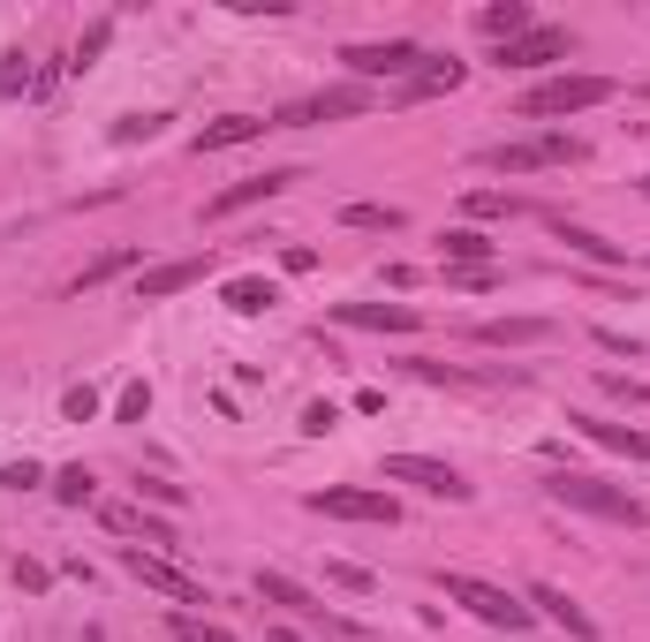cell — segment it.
<instances>
[{"label":"cell","instance_id":"6da1fadb","mask_svg":"<svg viewBox=\"0 0 650 642\" xmlns=\"http://www.w3.org/2000/svg\"><path fill=\"white\" fill-rule=\"evenodd\" d=\"M560 507H575V514H598V521H620V529H643L650 521V507L636 499V491H620V484H598V476H575V469H560L553 484H545Z\"/></svg>","mask_w":650,"mask_h":642},{"label":"cell","instance_id":"7a4b0ae2","mask_svg":"<svg viewBox=\"0 0 650 642\" xmlns=\"http://www.w3.org/2000/svg\"><path fill=\"white\" fill-rule=\"evenodd\" d=\"M439 590H446V604H462V612H477L484 628H507V635H522V628L537 620V612H529V604H522V598H507V590H499V582H484V574H446Z\"/></svg>","mask_w":650,"mask_h":642},{"label":"cell","instance_id":"3957f363","mask_svg":"<svg viewBox=\"0 0 650 642\" xmlns=\"http://www.w3.org/2000/svg\"><path fill=\"white\" fill-rule=\"evenodd\" d=\"M606 99H612L606 76H553V84L529 91L515 114H522V122H560V114H590V106H606Z\"/></svg>","mask_w":650,"mask_h":642},{"label":"cell","instance_id":"277c9868","mask_svg":"<svg viewBox=\"0 0 650 642\" xmlns=\"http://www.w3.org/2000/svg\"><path fill=\"white\" fill-rule=\"evenodd\" d=\"M582 159V136H529V144H492L484 167L492 174H537V167H567Z\"/></svg>","mask_w":650,"mask_h":642},{"label":"cell","instance_id":"5b68a950","mask_svg":"<svg viewBox=\"0 0 650 642\" xmlns=\"http://www.w3.org/2000/svg\"><path fill=\"white\" fill-rule=\"evenodd\" d=\"M386 484H416V491H432V499H446V507H462L470 499V484L446 469V462H432V454H386Z\"/></svg>","mask_w":650,"mask_h":642},{"label":"cell","instance_id":"8992f818","mask_svg":"<svg viewBox=\"0 0 650 642\" xmlns=\"http://www.w3.org/2000/svg\"><path fill=\"white\" fill-rule=\"evenodd\" d=\"M122 567H130L144 590H159V598H174V604H213L205 598V582H189L174 559H159V552H144V545H122Z\"/></svg>","mask_w":650,"mask_h":642},{"label":"cell","instance_id":"52a82bcc","mask_svg":"<svg viewBox=\"0 0 650 642\" xmlns=\"http://www.w3.org/2000/svg\"><path fill=\"white\" fill-rule=\"evenodd\" d=\"M341 61L355 69V76H363V84H379V76H393V84H409V76L424 69V53H416L409 39H386V45H348Z\"/></svg>","mask_w":650,"mask_h":642},{"label":"cell","instance_id":"ba28073f","mask_svg":"<svg viewBox=\"0 0 650 642\" xmlns=\"http://www.w3.org/2000/svg\"><path fill=\"white\" fill-rule=\"evenodd\" d=\"M310 507L333 514V521H401V507H393L386 491H355V484H333V491H310Z\"/></svg>","mask_w":650,"mask_h":642},{"label":"cell","instance_id":"9c48e42d","mask_svg":"<svg viewBox=\"0 0 650 642\" xmlns=\"http://www.w3.org/2000/svg\"><path fill=\"white\" fill-rule=\"evenodd\" d=\"M363 106H371V91H363V84H348V91H318V99H296V106H288V114H280V122H272V128L348 122V114H363Z\"/></svg>","mask_w":650,"mask_h":642},{"label":"cell","instance_id":"30bf717a","mask_svg":"<svg viewBox=\"0 0 650 642\" xmlns=\"http://www.w3.org/2000/svg\"><path fill=\"white\" fill-rule=\"evenodd\" d=\"M213 272V257H167V265H144L136 272V302H167V296H182V288H197Z\"/></svg>","mask_w":650,"mask_h":642},{"label":"cell","instance_id":"8fae6325","mask_svg":"<svg viewBox=\"0 0 650 642\" xmlns=\"http://www.w3.org/2000/svg\"><path fill=\"white\" fill-rule=\"evenodd\" d=\"M560 53H567V31H560V23H529V31L507 39L492 61H499V69H545V61H560Z\"/></svg>","mask_w":650,"mask_h":642},{"label":"cell","instance_id":"7c38bea8","mask_svg":"<svg viewBox=\"0 0 650 642\" xmlns=\"http://www.w3.org/2000/svg\"><path fill=\"white\" fill-rule=\"evenodd\" d=\"M522 604H529V612H545L553 628H567V635H575V642H598V620H590L582 604L567 598L560 582H529V598H522Z\"/></svg>","mask_w":650,"mask_h":642},{"label":"cell","instance_id":"4fadbf2b","mask_svg":"<svg viewBox=\"0 0 650 642\" xmlns=\"http://www.w3.org/2000/svg\"><path fill=\"white\" fill-rule=\"evenodd\" d=\"M258 598H272V604H288V612H303V620H326V628H333V635H355V628H348V620H333V612H326V604L310 598L303 582H288V574H280V567H258Z\"/></svg>","mask_w":650,"mask_h":642},{"label":"cell","instance_id":"5bb4252c","mask_svg":"<svg viewBox=\"0 0 650 642\" xmlns=\"http://www.w3.org/2000/svg\"><path fill=\"white\" fill-rule=\"evenodd\" d=\"M288 182H303V174H296V167L250 174V182H235V189H219V197H213V205H205V213H213V219H227V213H243V205H272V197H280Z\"/></svg>","mask_w":650,"mask_h":642},{"label":"cell","instance_id":"9a60e30c","mask_svg":"<svg viewBox=\"0 0 650 642\" xmlns=\"http://www.w3.org/2000/svg\"><path fill=\"white\" fill-rule=\"evenodd\" d=\"M348 325H363V333H416V310L409 302H341Z\"/></svg>","mask_w":650,"mask_h":642},{"label":"cell","instance_id":"2e32d148","mask_svg":"<svg viewBox=\"0 0 650 642\" xmlns=\"http://www.w3.org/2000/svg\"><path fill=\"white\" fill-rule=\"evenodd\" d=\"M567 424L582 431V438H598V446H612V454H628V462H650V431L606 424V416H567Z\"/></svg>","mask_w":650,"mask_h":642},{"label":"cell","instance_id":"e0dca14e","mask_svg":"<svg viewBox=\"0 0 650 642\" xmlns=\"http://www.w3.org/2000/svg\"><path fill=\"white\" fill-rule=\"evenodd\" d=\"M484 348H537L553 341V318H492V325H477Z\"/></svg>","mask_w":650,"mask_h":642},{"label":"cell","instance_id":"ac0fdd59","mask_svg":"<svg viewBox=\"0 0 650 642\" xmlns=\"http://www.w3.org/2000/svg\"><path fill=\"white\" fill-rule=\"evenodd\" d=\"M272 122H258V114H219V122L197 128V152H227V144H250V136H265Z\"/></svg>","mask_w":650,"mask_h":642},{"label":"cell","instance_id":"d6986e66","mask_svg":"<svg viewBox=\"0 0 650 642\" xmlns=\"http://www.w3.org/2000/svg\"><path fill=\"white\" fill-rule=\"evenodd\" d=\"M439 257L462 265V272H477V265H492V235H477V227H446V235H439Z\"/></svg>","mask_w":650,"mask_h":642},{"label":"cell","instance_id":"ffe728a7","mask_svg":"<svg viewBox=\"0 0 650 642\" xmlns=\"http://www.w3.org/2000/svg\"><path fill=\"white\" fill-rule=\"evenodd\" d=\"M99 521H106L114 537H144V545H174V529H167V521H152L144 507H99Z\"/></svg>","mask_w":650,"mask_h":642},{"label":"cell","instance_id":"44dd1931","mask_svg":"<svg viewBox=\"0 0 650 642\" xmlns=\"http://www.w3.org/2000/svg\"><path fill=\"white\" fill-rule=\"evenodd\" d=\"M462 76H470L462 61H424V69H416V76L401 84V99H439V91H454Z\"/></svg>","mask_w":650,"mask_h":642},{"label":"cell","instance_id":"7402d4cb","mask_svg":"<svg viewBox=\"0 0 650 642\" xmlns=\"http://www.w3.org/2000/svg\"><path fill=\"white\" fill-rule=\"evenodd\" d=\"M477 31H484V39H499V45L522 39V31H529V0H499V8H484Z\"/></svg>","mask_w":650,"mask_h":642},{"label":"cell","instance_id":"603a6c76","mask_svg":"<svg viewBox=\"0 0 650 642\" xmlns=\"http://www.w3.org/2000/svg\"><path fill=\"white\" fill-rule=\"evenodd\" d=\"M272 302H280V288H272V280H258V272L227 280V310H243V318H258V310H272Z\"/></svg>","mask_w":650,"mask_h":642},{"label":"cell","instance_id":"cb8c5ba5","mask_svg":"<svg viewBox=\"0 0 650 642\" xmlns=\"http://www.w3.org/2000/svg\"><path fill=\"white\" fill-rule=\"evenodd\" d=\"M553 235H560L575 257H590V265H620V242H606V235H590V227H567V219H553Z\"/></svg>","mask_w":650,"mask_h":642},{"label":"cell","instance_id":"d4e9b609","mask_svg":"<svg viewBox=\"0 0 650 642\" xmlns=\"http://www.w3.org/2000/svg\"><path fill=\"white\" fill-rule=\"evenodd\" d=\"M341 227H363V235H393V227H409L401 205H341Z\"/></svg>","mask_w":650,"mask_h":642},{"label":"cell","instance_id":"484cf974","mask_svg":"<svg viewBox=\"0 0 650 642\" xmlns=\"http://www.w3.org/2000/svg\"><path fill=\"white\" fill-rule=\"evenodd\" d=\"M326 582L348 590V598H379V574H371V567H355V559H326Z\"/></svg>","mask_w":650,"mask_h":642},{"label":"cell","instance_id":"4316f807","mask_svg":"<svg viewBox=\"0 0 650 642\" xmlns=\"http://www.w3.org/2000/svg\"><path fill=\"white\" fill-rule=\"evenodd\" d=\"M53 499H61V507H91V499H99V476H91L84 462L61 469V476H53Z\"/></svg>","mask_w":650,"mask_h":642},{"label":"cell","instance_id":"83f0119b","mask_svg":"<svg viewBox=\"0 0 650 642\" xmlns=\"http://www.w3.org/2000/svg\"><path fill=\"white\" fill-rule=\"evenodd\" d=\"M174 642H243V635H227V628L197 620V612H174Z\"/></svg>","mask_w":650,"mask_h":642},{"label":"cell","instance_id":"f1b7e54d","mask_svg":"<svg viewBox=\"0 0 650 642\" xmlns=\"http://www.w3.org/2000/svg\"><path fill=\"white\" fill-rule=\"evenodd\" d=\"M61 416H69V424H91V416H99V393H91V385H69V393H61Z\"/></svg>","mask_w":650,"mask_h":642},{"label":"cell","instance_id":"f546056e","mask_svg":"<svg viewBox=\"0 0 650 642\" xmlns=\"http://www.w3.org/2000/svg\"><path fill=\"white\" fill-rule=\"evenodd\" d=\"M144 408H152V385H144V379H136V385H122L114 416H122V424H144Z\"/></svg>","mask_w":650,"mask_h":642},{"label":"cell","instance_id":"4dcf8cb0","mask_svg":"<svg viewBox=\"0 0 650 642\" xmlns=\"http://www.w3.org/2000/svg\"><path fill=\"white\" fill-rule=\"evenodd\" d=\"M122 265H136V257H130V250H106V257H91V265H84V280H76V288H99V280H114Z\"/></svg>","mask_w":650,"mask_h":642},{"label":"cell","instance_id":"1f68e13d","mask_svg":"<svg viewBox=\"0 0 650 642\" xmlns=\"http://www.w3.org/2000/svg\"><path fill=\"white\" fill-rule=\"evenodd\" d=\"M462 205H470V219H507V213H515V205H507L499 189H470Z\"/></svg>","mask_w":650,"mask_h":642},{"label":"cell","instance_id":"d6a6232c","mask_svg":"<svg viewBox=\"0 0 650 642\" xmlns=\"http://www.w3.org/2000/svg\"><path fill=\"white\" fill-rule=\"evenodd\" d=\"M16 91H31V61H23V53L0 61V99H16Z\"/></svg>","mask_w":650,"mask_h":642},{"label":"cell","instance_id":"836d02e7","mask_svg":"<svg viewBox=\"0 0 650 642\" xmlns=\"http://www.w3.org/2000/svg\"><path fill=\"white\" fill-rule=\"evenodd\" d=\"M136 499H159V507H182V484H167V476H136Z\"/></svg>","mask_w":650,"mask_h":642},{"label":"cell","instance_id":"e575fe53","mask_svg":"<svg viewBox=\"0 0 650 642\" xmlns=\"http://www.w3.org/2000/svg\"><path fill=\"white\" fill-rule=\"evenodd\" d=\"M333 424H341V408H333V401H310V408H303V431H310V438H326Z\"/></svg>","mask_w":650,"mask_h":642},{"label":"cell","instance_id":"d590c367","mask_svg":"<svg viewBox=\"0 0 650 642\" xmlns=\"http://www.w3.org/2000/svg\"><path fill=\"white\" fill-rule=\"evenodd\" d=\"M159 122H167V114H130V122L114 128V144H136V136H159Z\"/></svg>","mask_w":650,"mask_h":642},{"label":"cell","instance_id":"8d00e7d4","mask_svg":"<svg viewBox=\"0 0 650 642\" xmlns=\"http://www.w3.org/2000/svg\"><path fill=\"white\" fill-rule=\"evenodd\" d=\"M0 484H8V491H31V484H45V476H39V462H8Z\"/></svg>","mask_w":650,"mask_h":642},{"label":"cell","instance_id":"74e56055","mask_svg":"<svg viewBox=\"0 0 650 642\" xmlns=\"http://www.w3.org/2000/svg\"><path fill=\"white\" fill-rule=\"evenodd\" d=\"M265 642H296V635H288V628H272V635H265Z\"/></svg>","mask_w":650,"mask_h":642},{"label":"cell","instance_id":"f35d334b","mask_svg":"<svg viewBox=\"0 0 650 642\" xmlns=\"http://www.w3.org/2000/svg\"><path fill=\"white\" fill-rule=\"evenodd\" d=\"M636 189H643V197H650V174H643V182H636Z\"/></svg>","mask_w":650,"mask_h":642}]
</instances>
